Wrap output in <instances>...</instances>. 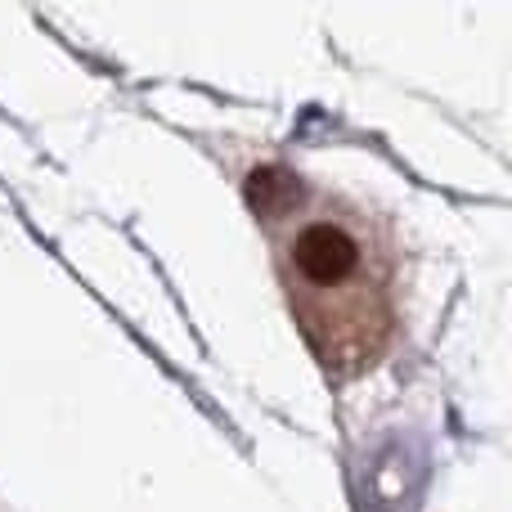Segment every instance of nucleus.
I'll return each instance as SVG.
<instances>
[{"label": "nucleus", "instance_id": "nucleus-1", "mask_svg": "<svg viewBox=\"0 0 512 512\" xmlns=\"http://www.w3.org/2000/svg\"><path fill=\"white\" fill-rule=\"evenodd\" d=\"M355 261H360V248H355V239L346 230H337V225H310V230H301L297 243H292V265L315 283L346 279V274L355 270Z\"/></svg>", "mask_w": 512, "mask_h": 512}, {"label": "nucleus", "instance_id": "nucleus-2", "mask_svg": "<svg viewBox=\"0 0 512 512\" xmlns=\"http://www.w3.org/2000/svg\"><path fill=\"white\" fill-rule=\"evenodd\" d=\"M248 203L261 216H283L301 203V180L283 167H256L248 176Z\"/></svg>", "mask_w": 512, "mask_h": 512}]
</instances>
